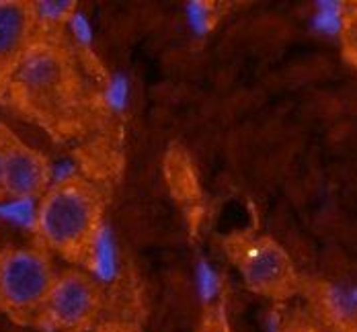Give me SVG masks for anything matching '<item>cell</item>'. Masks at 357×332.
Wrapping results in <instances>:
<instances>
[{
	"label": "cell",
	"mask_w": 357,
	"mask_h": 332,
	"mask_svg": "<svg viewBox=\"0 0 357 332\" xmlns=\"http://www.w3.org/2000/svg\"><path fill=\"white\" fill-rule=\"evenodd\" d=\"M6 80L13 101L45 125H66L82 101L76 62L58 41L36 39Z\"/></svg>",
	"instance_id": "1"
},
{
	"label": "cell",
	"mask_w": 357,
	"mask_h": 332,
	"mask_svg": "<svg viewBox=\"0 0 357 332\" xmlns=\"http://www.w3.org/2000/svg\"><path fill=\"white\" fill-rule=\"evenodd\" d=\"M45 248L66 258L95 253L103 230V201L99 191L82 179L54 183L39 199L36 214Z\"/></svg>",
	"instance_id": "2"
},
{
	"label": "cell",
	"mask_w": 357,
	"mask_h": 332,
	"mask_svg": "<svg viewBox=\"0 0 357 332\" xmlns=\"http://www.w3.org/2000/svg\"><path fill=\"white\" fill-rule=\"evenodd\" d=\"M56 277L52 258L41 248L0 251V312L13 318L43 312Z\"/></svg>",
	"instance_id": "3"
},
{
	"label": "cell",
	"mask_w": 357,
	"mask_h": 332,
	"mask_svg": "<svg viewBox=\"0 0 357 332\" xmlns=\"http://www.w3.org/2000/svg\"><path fill=\"white\" fill-rule=\"evenodd\" d=\"M234 260L243 273L245 283L255 294L284 299L298 287L294 260L284 251V246L271 238H252L241 244Z\"/></svg>",
	"instance_id": "4"
},
{
	"label": "cell",
	"mask_w": 357,
	"mask_h": 332,
	"mask_svg": "<svg viewBox=\"0 0 357 332\" xmlns=\"http://www.w3.org/2000/svg\"><path fill=\"white\" fill-rule=\"evenodd\" d=\"M101 290L95 277L82 271L58 273L52 294L45 301L43 316L58 331H82L99 314Z\"/></svg>",
	"instance_id": "5"
},
{
	"label": "cell",
	"mask_w": 357,
	"mask_h": 332,
	"mask_svg": "<svg viewBox=\"0 0 357 332\" xmlns=\"http://www.w3.org/2000/svg\"><path fill=\"white\" fill-rule=\"evenodd\" d=\"M0 162L6 197L21 201L41 199L52 187L47 158L4 125H0Z\"/></svg>",
	"instance_id": "6"
},
{
	"label": "cell",
	"mask_w": 357,
	"mask_h": 332,
	"mask_svg": "<svg viewBox=\"0 0 357 332\" xmlns=\"http://www.w3.org/2000/svg\"><path fill=\"white\" fill-rule=\"evenodd\" d=\"M37 25L33 2L0 0V76L8 78L36 43Z\"/></svg>",
	"instance_id": "7"
},
{
	"label": "cell",
	"mask_w": 357,
	"mask_h": 332,
	"mask_svg": "<svg viewBox=\"0 0 357 332\" xmlns=\"http://www.w3.org/2000/svg\"><path fill=\"white\" fill-rule=\"evenodd\" d=\"M165 173H167L169 187L177 199H193L197 195V179L193 173L191 160L181 148H173L167 154Z\"/></svg>",
	"instance_id": "8"
},
{
	"label": "cell",
	"mask_w": 357,
	"mask_h": 332,
	"mask_svg": "<svg viewBox=\"0 0 357 332\" xmlns=\"http://www.w3.org/2000/svg\"><path fill=\"white\" fill-rule=\"evenodd\" d=\"M345 49L351 56V60L357 64V4L351 6V10H345L341 15V29Z\"/></svg>",
	"instance_id": "9"
},
{
	"label": "cell",
	"mask_w": 357,
	"mask_h": 332,
	"mask_svg": "<svg viewBox=\"0 0 357 332\" xmlns=\"http://www.w3.org/2000/svg\"><path fill=\"white\" fill-rule=\"evenodd\" d=\"M187 15H189V23L195 31L206 33L212 29L214 25V17H212V4L208 2H191L187 6Z\"/></svg>",
	"instance_id": "10"
},
{
	"label": "cell",
	"mask_w": 357,
	"mask_h": 332,
	"mask_svg": "<svg viewBox=\"0 0 357 332\" xmlns=\"http://www.w3.org/2000/svg\"><path fill=\"white\" fill-rule=\"evenodd\" d=\"M76 2H41L36 4L39 21H66L74 15Z\"/></svg>",
	"instance_id": "11"
},
{
	"label": "cell",
	"mask_w": 357,
	"mask_h": 332,
	"mask_svg": "<svg viewBox=\"0 0 357 332\" xmlns=\"http://www.w3.org/2000/svg\"><path fill=\"white\" fill-rule=\"evenodd\" d=\"M128 97V82L123 78H115L113 84L109 86V101L115 109H121Z\"/></svg>",
	"instance_id": "12"
},
{
	"label": "cell",
	"mask_w": 357,
	"mask_h": 332,
	"mask_svg": "<svg viewBox=\"0 0 357 332\" xmlns=\"http://www.w3.org/2000/svg\"><path fill=\"white\" fill-rule=\"evenodd\" d=\"M199 283H202V292L208 297L214 294L218 287V277L208 264H202V269H199Z\"/></svg>",
	"instance_id": "13"
},
{
	"label": "cell",
	"mask_w": 357,
	"mask_h": 332,
	"mask_svg": "<svg viewBox=\"0 0 357 332\" xmlns=\"http://www.w3.org/2000/svg\"><path fill=\"white\" fill-rule=\"evenodd\" d=\"M6 197V189H4V175H2V162H0V201Z\"/></svg>",
	"instance_id": "14"
}]
</instances>
